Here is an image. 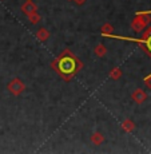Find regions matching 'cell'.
<instances>
[{
	"label": "cell",
	"mask_w": 151,
	"mask_h": 154,
	"mask_svg": "<svg viewBox=\"0 0 151 154\" xmlns=\"http://www.w3.org/2000/svg\"><path fill=\"white\" fill-rule=\"evenodd\" d=\"M110 78L111 79H119L120 76H122V71H120V69H118V67H115V69H112L110 71Z\"/></svg>",
	"instance_id": "cell-10"
},
{
	"label": "cell",
	"mask_w": 151,
	"mask_h": 154,
	"mask_svg": "<svg viewBox=\"0 0 151 154\" xmlns=\"http://www.w3.org/2000/svg\"><path fill=\"white\" fill-rule=\"evenodd\" d=\"M22 11L28 16V15L36 12L38 7H36V4H35L34 2H31V0H26V2L22 4Z\"/></svg>",
	"instance_id": "cell-3"
},
{
	"label": "cell",
	"mask_w": 151,
	"mask_h": 154,
	"mask_svg": "<svg viewBox=\"0 0 151 154\" xmlns=\"http://www.w3.org/2000/svg\"><path fill=\"white\" fill-rule=\"evenodd\" d=\"M144 24H146V23H144V20L142 19L139 15H138L137 17H135L134 20H132V23H131V26H132V28H134V31H137V32H140L142 29H143Z\"/></svg>",
	"instance_id": "cell-5"
},
{
	"label": "cell",
	"mask_w": 151,
	"mask_h": 154,
	"mask_svg": "<svg viewBox=\"0 0 151 154\" xmlns=\"http://www.w3.org/2000/svg\"><path fill=\"white\" fill-rule=\"evenodd\" d=\"M144 38H146V50L151 54V29L144 34Z\"/></svg>",
	"instance_id": "cell-12"
},
{
	"label": "cell",
	"mask_w": 151,
	"mask_h": 154,
	"mask_svg": "<svg viewBox=\"0 0 151 154\" xmlns=\"http://www.w3.org/2000/svg\"><path fill=\"white\" fill-rule=\"evenodd\" d=\"M36 38L40 40V42H46V40L50 38V32L47 31L46 28H39L36 32Z\"/></svg>",
	"instance_id": "cell-6"
},
{
	"label": "cell",
	"mask_w": 151,
	"mask_h": 154,
	"mask_svg": "<svg viewBox=\"0 0 151 154\" xmlns=\"http://www.w3.org/2000/svg\"><path fill=\"white\" fill-rule=\"evenodd\" d=\"M103 141H104V137H103L100 133H94V134L91 135V142H92L94 145H102Z\"/></svg>",
	"instance_id": "cell-7"
},
{
	"label": "cell",
	"mask_w": 151,
	"mask_h": 154,
	"mask_svg": "<svg viewBox=\"0 0 151 154\" xmlns=\"http://www.w3.org/2000/svg\"><path fill=\"white\" fill-rule=\"evenodd\" d=\"M28 19H29V22L32 23V24H38V23L40 22V15L38 14V12H34V14H31V15H28Z\"/></svg>",
	"instance_id": "cell-11"
},
{
	"label": "cell",
	"mask_w": 151,
	"mask_h": 154,
	"mask_svg": "<svg viewBox=\"0 0 151 154\" xmlns=\"http://www.w3.org/2000/svg\"><path fill=\"white\" fill-rule=\"evenodd\" d=\"M112 32H114V28H112L111 24H104L102 27V34L103 35H112Z\"/></svg>",
	"instance_id": "cell-13"
},
{
	"label": "cell",
	"mask_w": 151,
	"mask_h": 154,
	"mask_svg": "<svg viewBox=\"0 0 151 154\" xmlns=\"http://www.w3.org/2000/svg\"><path fill=\"white\" fill-rule=\"evenodd\" d=\"M7 88H8V91H10L12 95H20V94L26 90V86H24V83H23L22 81H20V79L15 78V79H12V81L10 82V83H8Z\"/></svg>",
	"instance_id": "cell-2"
},
{
	"label": "cell",
	"mask_w": 151,
	"mask_h": 154,
	"mask_svg": "<svg viewBox=\"0 0 151 154\" xmlns=\"http://www.w3.org/2000/svg\"><path fill=\"white\" fill-rule=\"evenodd\" d=\"M106 52H107V48H106V46L104 44H98V46L95 47V54L98 56H104L106 55Z\"/></svg>",
	"instance_id": "cell-9"
},
{
	"label": "cell",
	"mask_w": 151,
	"mask_h": 154,
	"mask_svg": "<svg viewBox=\"0 0 151 154\" xmlns=\"http://www.w3.org/2000/svg\"><path fill=\"white\" fill-rule=\"evenodd\" d=\"M144 82H146L147 87H151V78H147V79H146V81H144Z\"/></svg>",
	"instance_id": "cell-15"
},
{
	"label": "cell",
	"mask_w": 151,
	"mask_h": 154,
	"mask_svg": "<svg viewBox=\"0 0 151 154\" xmlns=\"http://www.w3.org/2000/svg\"><path fill=\"white\" fill-rule=\"evenodd\" d=\"M122 129H123V131H126V133H131L132 130H134V123H132V121H128V119L123 121Z\"/></svg>",
	"instance_id": "cell-8"
},
{
	"label": "cell",
	"mask_w": 151,
	"mask_h": 154,
	"mask_svg": "<svg viewBox=\"0 0 151 154\" xmlns=\"http://www.w3.org/2000/svg\"><path fill=\"white\" fill-rule=\"evenodd\" d=\"M74 2L76 3V4H79V5H82V4H84L86 2H87V0H74Z\"/></svg>",
	"instance_id": "cell-14"
},
{
	"label": "cell",
	"mask_w": 151,
	"mask_h": 154,
	"mask_svg": "<svg viewBox=\"0 0 151 154\" xmlns=\"http://www.w3.org/2000/svg\"><path fill=\"white\" fill-rule=\"evenodd\" d=\"M131 98H132V100H134V102H137V103H143L144 99H146V94H144L143 90L138 88V90H135L134 93H132Z\"/></svg>",
	"instance_id": "cell-4"
},
{
	"label": "cell",
	"mask_w": 151,
	"mask_h": 154,
	"mask_svg": "<svg viewBox=\"0 0 151 154\" xmlns=\"http://www.w3.org/2000/svg\"><path fill=\"white\" fill-rule=\"evenodd\" d=\"M52 67L63 76L66 81H70L79 70L82 69V62L75 58L68 50L63 51L58 59L52 62Z\"/></svg>",
	"instance_id": "cell-1"
}]
</instances>
